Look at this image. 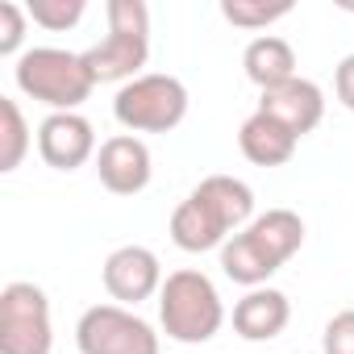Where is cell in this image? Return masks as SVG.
<instances>
[{"mask_svg": "<svg viewBox=\"0 0 354 354\" xmlns=\"http://www.w3.org/2000/svg\"><path fill=\"white\" fill-rule=\"evenodd\" d=\"M250 221H254L250 184L234 180V175H209V180H201L192 188V196L171 213V242L188 254L221 250Z\"/></svg>", "mask_w": 354, "mask_h": 354, "instance_id": "1", "label": "cell"}, {"mask_svg": "<svg viewBox=\"0 0 354 354\" xmlns=\"http://www.w3.org/2000/svg\"><path fill=\"white\" fill-rule=\"evenodd\" d=\"M304 246V221L292 209H267L221 246V271L242 288H267V279Z\"/></svg>", "mask_w": 354, "mask_h": 354, "instance_id": "2", "label": "cell"}, {"mask_svg": "<svg viewBox=\"0 0 354 354\" xmlns=\"http://www.w3.org/2000/svg\"><path fill=\"white\" fill-rule=\"evenodd\" d=\"M158 321L171 342H184V346H201L217 337L225 308L213 279L205 271H171L158 292Z\"/></svg>", "mask_w": 354, "mask_h": 354, "instance_id": "3", "label": "cell"}, {"mask_svg": "<svg viewBox=\"0 0 354 354\" xmlns=\"http://www.w3.org/2000/svg\"><path fill=\"white\" fill-rule=\"evenodd\" d=\"M104 17H109V38L84 50L88 71L96 84H113V80L129 84L150 59V9L142 0H109Z\"/></svg>", "mask_w": 354, "mask_h": 354, "instance_id": "4", "label": "cell"}, {"mask_svg": "<svg viewBox=\"0 0 354 354\" xmlns=\"http://www.w3.org/2000/svg\"><path fill=\"white\" fill-rule=\"evenodd\" d=\"M13 80H17V88L26 96L50 104L55 113H75L96 88V80L88 71V59L71 55V50H59V46L26 50L17 59V67H13Z\"/></svg>", "mask_w": 354, "mask_h": 354, "instance_id": "5", "label": "cell"}, {"mask_svg": "<svg viewBox=\"0 0 354 354\" xmlns=\"http://www.w3.org/2000/svg\"><path fill=\"white\" fill-rule=\"evenodd\" d=\"M113 117L129 133H167L188 117V88L175 75H138L113 96Z\"/></svg>", "mask_w": 354, "mask_h": 354, "instance_id": "6", "label": "cell"}, {"mask_svg": "<svg viewBox=\"0 0 354 354\" xmlns=\"http://www.w3.org/2000/svg\"><path fill=\"white\" fill-rule=\"evenodd\" d=\"M50 300L38 283H9L0 292V354H50Z\"/></svg>", "mask_w": 354, "mask_h": 354, "instance_id": "7", "label": "cell"}, {"mask_svg": "<svg viewBox=\"0 0 354 354\" xmlns=\"http://www.w3.org/2000/svg\"><path fill=\"white\" fill-rule=\"evenodd\" d=\"M80 354H158V333L125 304H92L75 325Z\"/></svg>", "mask_w": 354, "mask_h": 354, "instance_id": "8", "label": "cell"}, {"mask_svg": "<svg viewBox=\"0 0 354 354\" xmlns=\"http://www.w3.org/2000/svg\"><path fill=\"white\" fill-rule=\"evenodd\" d=\"M104 292L133 308L142 300H150L154 292H162V267H158V254L146 250V246H121L104 259Z\"/></svg>", "mask_w": 354, "mask_h": 354, "instance_id": "9", "label": "cell"}, {"mask_svg": "<svg viewBox=\"0 0 354 354\" xmlns=\"http://www.w3.org/2000/svg\"><path fill=\"white\" fill-rule=\"evenodd\" d=\"M96 175L113 196H138L150 184V146L133 133H117L96 150Z\"/></svg>", "mask_w": 354, "mask_h": 354, "instance_id": "10", "label": "cell"}, {"mask_svg": "<svg viewBox=\"0 0 354 354\" xmlns=\"http://www.w3.org/2000/svg\"><path fill=\"white\" fill-rule=\"evenodd\" d=\"M38 154L55 171H75L96 154V133L92 121L80 113H50L38 125Z\"/></svg>", "mask_w": 354, "mask_h": 354, "instance_id": "11", "label": "cell"}, {"mask_svg": "<svg viewBox=\"0 0 354 354\" xmlns=\"http://www.w3.org/2000/svg\"><path fill=\"white\" fill-rule=\"evenodd\" d=\"M259 113L275 117V121L288 125L296 138H304V133H313V129L321 125V117H325V92H321L313 80H300V75H296V80L271 88V92H263Z\"/></svg>", "mask_w": 354, "mask_h": 354, "instance_id": "12", "label": "cell"}, {"mask_svg": "<svg viewBox=\"0 0 354 354\" xmlns=\"http://www.w3.org/2000/svg\"><path fill=\"white\" fill-rule=\"evenodd\" d=\"M288 321H292V304L279 288H250L234 304V333L246 342H271L288 329Z\"/></svg>", "mask_w": 354, "mask_h": 354, "instance_id": "13", "label": "cell"}, {"mask_svg": "<svg viewBox=\"0 0 354 354\" xmlns=\"http://www.w3.org/2000/svg\"><path fill=\"white\" fill-rule=\"evenodd\" d=\"M296 142L300 138L288 125H279L275 117H267V113H250L242 121V129H238V146L254 167H283L296 154Z\"/></svg>", "mask_w": 354, "mask_h": 354, "instance_id": "14", "label": "cell"}, {"mask_svg": "<svg viewBox=\"0 0 354 354\" xmlns=\"http://www.w3.org/2000/svg\"><path fill=\"white\" fill-rule=\"evenodd\" d=\"M242 67H246V75H250L263 92H271V88L296 80V50H292L283 38L263 34V38H254V42L246 46Z\"/></svg>", "mask_w": 354, "mask_h": 354, "instance_id": "15", "label": "cell"}, {"mask_svg": "<svg viewBox=\"0 0 354 354\" xmlns=\"http://www.w3.org/2000/svg\"><path fill=\"white\" fill-rule=\"evenodd\" d=\"M30 150V125L17 109V100L0 96V171H17Z\"/></svg>", "mask_w": 354, "mask_h": 354, "instance_id": "16", "label": "cell"}, {"mask_svg": "<svg viewBox=\"0 0 354 354\" xmlns=\"http://www.w3.org/2000/svg\"><path fill=\"white\" fill-rule=\"evenodd\" d=\"M288 13H292L288 0H279V5H263V0H225L221 5V17L230 26H238V30H267L271 21H279Z\"/></svg>", "mask_w": 354, "mask_h": 354, "instance_id": "17", "label": "cell"}, {"mask_svg": "<svg viewBox=\"0 0 354 354\" xmlns=\"http://www.w3.org/2000/svg\"><path fill=\"white\" fill-rule=\"evenodd\" d=\"M84 9H88L84 0H30V5H26V13L42 30H71L84 17Z\"/></svg>", "mask_w": 354, "mask_h": 354, "instance_id": "18", "label": "cell"}, {"mask_svg": "<svg viewBox=\"0 0 354 354\" xmlns=\"http://www.w3.org/2000/svg\"><path fill=\"white\" fill-rule=\"evenodd\" d=\"M321 350L325 354H354V308H342L325 321Z\"/></svg>", "mask_w": 354, "mask_h": 354, "instance_id": "19", "label": "cell"}, {"mask_svg": "<svg viewBox=\"0 0 354 354\" xmlns=\"http://www.w3.org/2000/svg\"><path fill=\"white\" fill-rule=\"evenodd\" d=\"M26 9L13 0H0V55H17L21 38H26Z\"/></svg>", "mask_w": 354, "mask_h": 354, "instance_id": "20", "label": "cell"}, {"mask_svg": "<svg viewBox=\"0 0 354 354\" xmlns=\"http://www.w3.org/2000/svg\"><path fill=\"white\" fill-rule=\"evenodd\" d=\"M333 88H337V100L354 113V55H346L333 71Z\"/></svg>", "mask_w": 354, "mask_h": 354, "instance_id": "21", "label": "cell"}]
</instances>
